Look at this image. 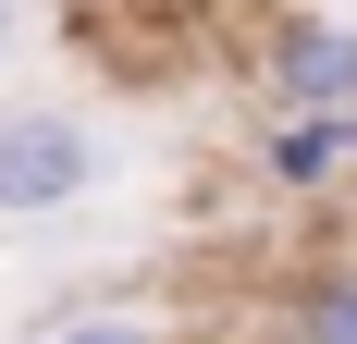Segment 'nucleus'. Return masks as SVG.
Segmentation results:
<instances>
[{
  "label": "nucleus",
  "instance_id": "nucleus-1",
  "mask_svg": "<svg viewBox=\"0 0 357 344\" xmlns=\"http://www.w3.org/2000/svg\"><path fill=\"white\" fill-rule=\"evenodd\" d=\"M99 123H74V111H0V221H62L74 197H99Z\"/></svg>",
  "mask_w": 357,
  "mask_h": 344
},
{
  "label": "nucleus",
  "instance_id": "nucleus-3",
  "mask_svg": "<svg viewBox=\"0 0 357 344\" xmlns=\"http://www.w3.org/2000/svg\"><path fill=\"white\" fill-rule=\"evenodd\" d=\"M345 148H357L345 111H284L259 160H271V185H296V197H308V185H333V172H345Z\"/></svg>",
  "mask_w": 357,
  "mask_h": 344
},
{
  "label": "nucleus",
  "instance_id": "nucleus-4",
  "mask_svg": "<svg viewBox=\"0 0 357 344\" xmlns=\"http://www.w3.org/2000/svg\"><path fill=\"white\" fill-rule=\"evenodd\" d=\"M296 344H357V271H321L296 295Z\"/></svg>",
  "mask_w": 357,
  "mask_h": 344
},
{
  "label": "nucleus",
  "instance_id": "nucleus-2",
  "mask_svg": "<svg viewBox=\"0 0 357 344\" xmlns=\"http://www.w3.org/2000/svg\"><path fill=\"white\" fill-rule=\"evenodd\" d=\"M271 99L284 111H345L357 123V25H284L271 37Z\"/></svg>",
  "mask_w": 357,
  "mask_h": 344
},
{
  "label": "nucleus",
  "instance_id": "nucleus-5",
  "mask_svg": "<svg viewBox=\"0 0 357 344\" xmlns=\"http://www.w3.org/2000/svg\"><path fill=\"white\" fill-rule=\"evenodd\" d=\"M50 344H160V332H148L136 308H86V320H62Z\"/></svg>",
  "mask_w": 357,
  "mask_h": 344
},
{
  "label": "nucleus",
  "instance_id": "nucleus-6",
  "mask_svg": "<svg viewBox=\"0 0 357 344\" xmlns=\"http://www.w3.org/2000/svg\"><path fill=\"white\" fill-rule=\"evenodd\" d=\"M13 37H25V13H13V0H0V49H13Z\"/></svg>",
  "mask_w": 357,
  "mask_h": 344
}]
</instances>
